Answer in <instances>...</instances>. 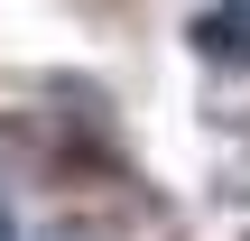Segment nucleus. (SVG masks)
<instances>
[{"mask_svg": "<svg viewBox=\"0 0 250 241\" xmlns=\"http://www.w3.org/2000/svg\"><path fill=\"white\" fill-rule=\"evenodd\" d=\"M195 56H213V65H250V0H213L204 19H195Z\"/></svg>", "mask_w": 250, "mask_h": 241, "instance_id": "1", "label": "nucleus"}]
</instances>
